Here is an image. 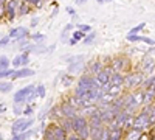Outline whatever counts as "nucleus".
I'll list each match as a JSON object with an SVG mask.
<instances>
[{
    "label": "nucleus",
    "mask_w": 155,
    "mask_h": 140,
    "mask_svg": "<svg viewBox=\"0 0 155 140\" xmlns=\"http://www.w3.org/2000/svg\"><path fill=\"white\" fill-rule=\"evenodd\" d=\"M150 123V109H146L143 112H140L138 115L134 118V131H143L144 126Z\"/></svg>",
    "instance_id": "f257e3e1"
},
{
    "label": "nucleus",
    "mask_w": 155,
    "mask_h": 140,
    "mask_svg": "<svg viewBox=\"0 0 155 140\" xmlns=\"http://www.w3.org/2000/svg\"><path fill=\"white\" fill-rule=\"evenodd\" d=\"M36 90V86L33 84H28V86H25L22 89H19V90L14 94V104H22L27 101V98Z\"/></svg>",
    "instance_id": "f03ea898"
},
{
    "label": "nucleus",
    "mask_w": 155,
    "mask_h": 140,
    "mask_svg": "<svg viewBox=\"0 0 155 140\" xmlns=\"http://www.w3.org/2000/svg\"><path fill=\"white\" fill-rule=\"evenodd\" d=\"M22 2L20 0H8L6 2V12H8V19H14L16 14H19V8H20Z\"/></svg>",
    "instance_id": "7ed1b4c3"
},
{
    "label": "nucleus",
    "mask_w": 155,
    "mask_h": 140,
    "mask_svg": "<svg viewBox=\"0 0 155 140\" xmlns=\"http://www.w3.org/2000/svg\"><path fill=\"white\" fill-rule=\"evenodd\" d=\"M30 62V53L28 52H22L19 53L14 59H12V67H16V69H22L25 67Z\"/></svg>",
    "instance_id": "20e7f679"
},
{
    "label": "nucleus",
    "mask_w": 155,
    "mask_h": 140,
    "mask_svg": "<svg viewBox=\"0 0 155 140\" xmlns=\"http://www.w3.org/2000/svg\"><path fill=\"white\" fill-rule=\"evenodd\" d=\"M76 111H78V109H74V108L68 103V101H67V103H62V104H61V112H62V117H64V118L73 120L74 117L79 115V114H78Z\"/></svg>",
    "instance_id": "39448f33"
},
{
    "label": "nucleus",
    "mask_w": 155,
    "mask_h": 140,
    "mask_svg": "<svg viewBox=\"0 0 155 140\" xmlns=\"http://www.w3.org/2000/svg\"><path fill=\"white\" fill-rule=\"evenodd\" d=\"M141 83H144V81H143V73H140V72L138 73H130L124 81L126 87H137Z\"/></svg>",
    "instance_id": "423d86ee"
},
{
    "label": "nucleus",
    "mask_w": 155,
    "mask_h": 140,
    "mask_svg": "<svg viewBox=\"0 0 155 140\" xmlns=\"http://www.w3.org/2000/svg\"><path fill=\"white\" fill-rule=\"evenodd\" d=\"M87 126H90V123H88V120L84 115H78V117L73 118V132L78 134L79 131H82L84 128H87Z\"/></svg>",
    "instance_id": "0eeeda50"
},
{
    "label": "nucleus",
    "mask_w": 155,
    "mask_h": 140,
    "mask_svg": "<svg viewBox=\"0 0 155 140\" xmlns=\"http://www.w3.org/2000/svg\"><path fill=\"white\" fill-rule=\"evenodd\" d=\"M127 66H129V61L126 58H115L112 62V67L116 73H123L127 69Z\"/></svg>",
    "instance_id": "6e6552de"
},
{
    "label": "nucleus",
    "mask_w": 155,
    "mask_h": 140,
    "mask_svg": "<svg viewBox=\"0 0 155 140\" xmlns=\"http://www.w3.org/2000/svg\"><path fill=\"white\" fill-rule=\"evenodd\" d=\"M126 39L129 41V42H146V44H149V45H153V41L150 39V37H146V36H138V34H130L129 33L127 36H126Z\"/></svg>",
    "instance_id": "1a4fd4ad"
},
{
    "label": "nucleus",
    "mask_w": 155,
    "mask_h": 140,
    "mask_svg": "<svg viewBox=\"0 0 155 140\" xmlns=\"http://www.w3.org/2000/svg\"><path fill=\"white\" fill-rule=\"evenodd\" d=\"M36 72L34 70H31V69H27V67H22V69H17L16 70V73L11 76L12 80H20V78H27V76H31V75H34Z\"/></svg>",
    "instance_id": "9d476101"
},
{
    "label": "nucleus",
    "mask_w": 155,
    "mask_h": 140,
    "mask_svg": "<svg viewBox=\"0 0 155 140\" xmlns=\"http://www.w3.org/2000/svg\"><path fill=\"white\" fill-rule=\"evenodd\" d=\"M124 81H126V78H124L121 73H113L112 80H110V84L112 86H116V87H121L124 84Z\"/></svg>",
    "instance_id": "9b49d317"
},
{
    "label": "nucleus",
    "mask_w": 155,
    "mask_h": 140,
    "mask_svg": "<svg viewBox=\"0 0 155 140\" xmlns=\"http://www.w3.org/2000/svg\"><path fill=\"white\" fill-rule=\"evenodd\" d=\"M102 70H104V67H102V64L99 61H95L92 66H90V73H93V75H98V73H101Z\"/></svg>",
    "instance_id": "f8f14e48"
},
{
    "label": "nucleus",
    "mask_w": 155,
    "mask_h": 140,
    "mask_svg": "<svg viewBox=\"0 0 155 140\" xmlns=\"http://www.w3.org/2000/svg\"><path fill=\"white\" fill-rule=\"evenodd\" d=\"M28 28H25V27H19L17 28V41H22V39H28Z\"/></svg>",
    "instance_id": "ddd939ff"
},
{
    "label": "nucleus",
    "mask_w": 155,
    "mask_h": 140,
    "mask_svg": "<svg viewBox=\"0 0 155 140\" xmlns=\"http://www.w3.org/2000/svg\"><path fill=\"white\" fill-rule=\"evenodd\" d=\"M61 126H62V128L65 129L67 132H71V131H73V120H70V118H62Z\"/></svg>",
    "instance_id": "4468645a"
},
{
    "label": "nucleus",
    "mask_w": 155,
    "mask_h": 140,
    "mask_svg": "<svg viewBox=\"0 0 155 140\" xmlns=\"http://www.w3.org/2000/svg\"><path fill=\"white\" fill-rule=\"evenodd\" d=\"M123 128H118V129H112L110 131V138L109 140H121L123 137Z\"/></svg>",
    "instance_id": "2eb2a0df"
},
{
    "label": "nucleus",
    "mask_w": 155,
    "mask_h": 140,
    "mask_svg": "<svg viewBox=\"0 0 155 140\" xmlns=\"http://www.w3.org/2000/svg\"><path fill=\"white\" fill-rule=\"evenodd\" d=\"M82 69V61L79 62H73V64H68V73H76L78 70Z\"/></svg>",
    "instance_id": "dca6fc26"
},
{
    "label": "nucleus",
    "mask_w": 155,
    "mask_h": 140,
    "mask_svg": "<svg viewBox=\"0 0 155 140\" xmlns=\"http://www.w3.org/2000/svg\"><path fill=\"white\" fill-rule=\"evenodd\" d=\"M102 131H104V128H93L92 129V135H90V140H99Z\"/></svg>",
    "instance_id": "f3484780"
},
{
    "label": "nucleus",
    "mask_w": 155,
    "mask_h": 140,
    "mask_svg": "<svg viewBox=\"0 0 155 140\" xmlns=\"http://www.w3.org/2000/svg\"><path fill=\"white\" fill-rule=\"evenodd\" d=\"M11 89H12V83H9V81H2V84H0V92H2V94H8Z\"/></svg>",
    "instance_id": "a211bd4d"
},
{
    "label": "nucleus",
    "mask_w": 155,
    "mask_h": 140,
    "mask_svg": "<svg viewBox=\"0 0 155 140\" xmlns=\"http://www.w3.org/2000/svg\"><path fill=\"white\" fill-rule=\"evenodd\" d=\"M9 64H12V61H9L6 56H2V58H0V69H2V70L9 69Z\"/></svg>",
    "instance_id": "6ab92c4d"
},
{
    "label": "nucleus",
    "mask_w": 155,
    "mask_h": 140,
    "mask_svg": "<svg viewBox=\"0 0 155 140\" xmlns=\"http://www.w3.org/2000/svg\"><path fill=\"white\" fill-rule=\"evenodd\" d=\"M28 11H30V3H28V2H22V5H20V8H19V16L28 14Z\"/></svg>",
    "instance_id": "aec40b11"
},
{
    "label": "nucleus",
    "mask_w": 155,
    "mask_h": 140,
    "mask_svg": "<svg viewBox=\"0 0 155 140\" xmlns=\"http://www.w3.org/2000/svg\"><path fill=\"white\" fill-rule=\"evenodd\" d=\"M16 73V70H12V69H6V70H0V78H2L3 81L6 78H9V76H12Z\"/></svg>",
    "instance_id": "412c9836"
},
{
    "label": "nucleus",
    "mask_w": 155,
    "mask_h": 140,
    "mask_svg": "<svg viewBox=\"0 0 155 140\" xmlns=\"http://www.w3.org/2000/svg\"><path fill=\"white\" fill-rule=\"evenodd\" d=\"M36 95H37V98H44L45 97V87L42 84L36 86Z\"/></svg>",
    "instance_id": "4be33fe9"
},
{
    "label": "nucleus",
    "mask_w": 155,
    "mask_h": 140,
    "mask_svg": "<svg viewBox=\"0 0 155 140\" xmlns=\"http://www.w3.org/2000/svg\"><path fill=\"white\" fill-rule=\"evenodd\" d=\"M71 36H73V39H76V41H84V39H85V33H82V31H79V30L74 31Z\"/></svg>",
    "instance_id": "5701e85b"
},
{
    "label": "nucleus",
    "mask_w": 155,
    "mask_h": 140,
    "mask_svg": "<svg viewBox=\"0 0 155 140\" xmlns=\"http://www.w3.org/2000/svg\"><path fill=\"white\" fill-rule=\"evenodd\" d=\"M76 28L79 30V31H82V33H87V31H90L92 28H90V25H85V23H76Z\"/></svg>",
    "instance_id": "b1692460"
},
{
    "label": "nucleus",
    "mask_w": 155,
    "mask_h": 140,
    "mask_svg": "<svg viewBox=\"0 0 155 140\" xmlns=\"http://www.w3.org/2000/svg\"><path fill=\"white\" fill-rule=\"evenodd\" d=\"M144 27H146V23L143 22V23H140V25H137V27H134V28H132L130 31H129V33H130V34H137V33H138L140 30H143Z\"/></svg>",
    "instance_id": "393cba45"
},
{
    "label": "nucleus",
    "mask_w": 155,
    "mask_h": 140,
    "mask_svg": "<svg viewBox=\"0 0 155 140\" xmlns=\"http://www.w3.org/2000/svg\"><path fill=\"white\" fill-rule=\"evenodd\" d=\"M95 36H96V34H95V31H93V33H88V34H87V37L84 39V44H90V42H93V41H95Z\"/></svg>",
    "instance_id": "a878e982"
},
{
    "label": "nucleus",
    "mask_w": 155,
    "mask_h": 140,
    "mask_svg": "<svg viewBox=\"0 0 155 140\" xmlns=\"http://www.w3.org/2000/svg\"><path fill=\"white\" fill-rule=\"evenodd\" d=\"M31 39H33V41H36V42L44 41V34H42V33H34V34H31Z\"/></svg>",
    "instance_id": "bb28decb"
},
{
    "label": "nucleus",
    "mask_w": 155,
    "mask_h": 140,
    "mask_svg": "<svg viewBox=\"0 0 155 140\" xmlns=\"http://www.w3.org/2000/svg\"><path fill=\"white\" fill-rule=\"evenodd\" d=\"M22 104H14V114H16V115H22V114H23L25 109H22Z\"/></svg>",
    "instance_id": "cd10ccee"
},
{
    "label": "nucleus",
    "mask_w": 155,
    "mask_h": 140,
    "mask_svg": "<svg viewBox=\"0 0 155 140\" xmlns=\"http://www.w3.org/2000/svg\"><path fill=\"white\" fill-rule=\"evenodd\" d=\"M34 134V131H27V132H23V134H19L20 135V140H27V138H30L31 135Z\"/></svg>",
    "instance_id": "c85d7f7f"
},
{
    "label": "nucleus",
    "mask_w": 155,
    "mask_h": 140,
    "mask_svg": "<svg viewBox=\"0 0 155 140\" xmlns=\"http://www.w3.org/2000/svg\"><path fill=\"white\" fill-rule=\"evenodd\" d=\"M9 39H11L9 36H2V41H0V45H2V47L8 45V44H9Z\"/></svg>",
    "instance_id": "c756f323"
},
{
    "label": "nucleus",
    "mask_w": 155,
    "mask_h": 140,
    "mask_svg": "<svg viewBox=\"0 0 155 140\" xmlns=\"http://www.w3.org/2000/svg\"><path fill=\"white\" fill-rule=\"evenodd\" d=\"M23 114H25V115H31V114H33V106H31V104H28L27 108H25Z\"/></svg>",
    "instance_id": "7c9ffc66"
},
{
    "label": "nucleus",
    "mask_w": 155,
    "mask_h": 140,
    "mask_svg": "<svg viewBox=\"0 0 155 140\" xmlns=\"http://www.w3.org/2000/svg\"><path fill=\"white\" fill-rule=\"evenodd\" d=\"M30 5H34V6H41L42 5V0H27Z\"/></svg>",
    "instance_id": "2f4dec72"
},
{
    "label": "nucleus",
    "mask_w": 155,
    "mask_h": 140,
    "mask_svg": "<svg viewBox=\"0 0 155 140\" xmlns=\"http://www.w3.org/2000/svg\"><path fill=\"white\" fill-rule=\"evenodd\" d=\"M67 140H82L79 135H78L76 132H73V134H68V138Z\"/></svg>",
    "instance_id": "473e14b6"
},
{
    "label": "nucleus",
    "mask_w": 155,
    "mask_h": 140,
    "mask_svg": "<svg viewBox=\"0 0 155 140\" xmlns=\"http://www.w3.org/2000/svg\"><path fill=\"white\" fill-rule=\"evenodd\" d=\"M22 47H30L28 45V39H22V41H19V48H22Z\"/></svg>",
    "instance_id": "72a5a7b5"
},
{
    "label": "nucleus",
    "mask_w": 155,
    "mask_h": 140,
    "mask_svg": "<svg viewBox=\"0 0 155 140\" xmlns=\"http://www.w3.org/2000/svg\"><path fill=\"white\" fill-rule=\"evenodd\" d=\"M71 28H73V23H68V25H65V28H64V30H62V36H64V34H65L67 31H70Z\"/></svg>",
    "instance_id": "f704fd0d"
},
{
    "label": "nucleus",
    "mask_w": 155,
    "mask_h": 140,
    "mask_svg": "<svg viewBox=\"0 0 155 140\" xmlns=\"http://www.w3.org/2000/svg\"><path fill=\"white\" fill-rule=\"evenodd\" d=\"M37 22H39V19H37V17H33V19H31V27H36Z\"/></svg>",
    "instance_id": "c9c22d12"
},
{
    "label": "nucleus",
    "mask_w": 155,
    "mask_h": 140,
    "mask_svg": "<svg viewBox=\"0 0 155 140\" xmlns=\"http://www.w3.org/2000/svg\"><path fill=\"white\" fill-rule=\"evenodd\" d=\"M70 83H71V78H68V80H67V76H64V84H65V86H68Z\"/></svg>",
    "instance_id": "e433bc0d"
},
{
    "label": "nucleus",
    "mask_w": 155,
    "mask_h": 140,
    "mask_svg": "<svg viewBox=\"0 0 155 140\" xmlns=\"http://www.w3.org/2000/svg\"><path fill=\"white\" fill-rule=\"evenodd\" d=\"M67 12H68V14H71V16H74V9L73 8H67Z\"/></svg>",
    "instance_id": "4c0bfd02"
},
{
    "label": "nucleus",
    "mask_w": 155,
    "mask_h": 140,
    "mask_svg": "<svg viewBox=\"0 0 155 140\" xmlns=\"http://www.w3.org/2000/svg\"><path fill=\"white\" fill-rule=\"evenodd\" d=\"M98 3H109V2H112V0H96Z\"/></svg>",
    "instance_id": "58836bf2"
},
{
    "label": "nucleus",
    "mask_w": 155,
    "mask_h": 140,
    "mask_svg": "<svg viewBox=\"0 0 155 140\" xmlns=\"http://www.w3.org/2000/svg\"><path fill=\"white\" fill-rule=\"evenodd\" d=\"M76 42H78V41H76V39H73V37H71V39L68 41V44H70V45H74Z\"/></svg>",
    "instance_id": "ea45409f"
},
{
    "label": "nucleus",
    "mask_w": 155,
    "mask_h": 140,
    "mask_svg": "<svg viewBox=\"0 0 155 140\" xmlns=\"http://www.w3.org/2000/svg\"><path fill=\"white\" fill-rule=\"evenodd\" d=\"M85 2H87V0H76L78 5H82V3H85Z\"/></svg>",
    "instance_id": "a19ab883"
},
{
    "label": "nucleus",
    "mask_w": 155,
    "mask_h": 140,
    "mask_svg": "<svg viewBox=\"0 0 155 140\" xmlns=\"http://www.w3.org/2000/svg\"><path fill=\"white\" fill-rule=\"evenodd\" d=\"M11 140H20V135H12Z\"/></svg>",
    "instance_id": "79ce46f5"
}]
</instances>
